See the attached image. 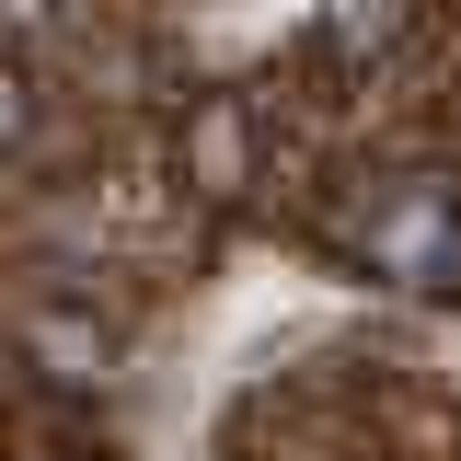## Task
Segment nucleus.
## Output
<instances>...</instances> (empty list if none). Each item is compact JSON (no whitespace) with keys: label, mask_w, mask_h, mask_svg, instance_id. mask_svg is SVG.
Returning <instances> with one entry per match:
<instances>
[{"label":"nucleus","mask_w":461,"mask_h":461,"mask_svg":"<svg viewBox=\"0 0 461 461\" xmlns=\"http://www.w3.org/2000/svg\"><path fill=\"white\" fill-rule=\"evenodd\" d=\"M369 266L381 277H403V288H438V277H461V196L450 185H403L393 208H369Z\"/></svg>","instance_id":"nucleus-1"}]
</instances>
